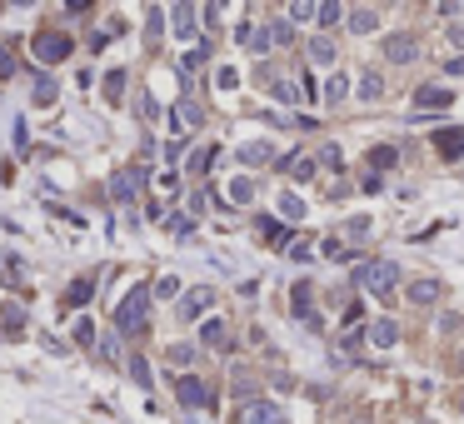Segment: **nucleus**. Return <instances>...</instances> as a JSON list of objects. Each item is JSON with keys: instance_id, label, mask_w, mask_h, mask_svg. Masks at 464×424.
Instances as JSON below:
<instances>
[{"instance_id": "17", "label": "nucleus", "mask_w": 464, "mask_h": 424, "mask_svg": "<svg viewBox=\"0 0 464 424\" xmlns=\"http://www.w3.org/2000/svg\"><path fill=\"white\" fill-rule=\"evenodd\" d=\"M310 60L330 65V60H334V40H330V35H314V40H310Z\"/></svg>"}, {"instance_id": "12", "label": "nucleus", "mask_w": 464, "mask_h": 424, "mask_svg": "<svg viewBox=\"0 0 464 424\" xmlns=\"http://www.w3.org/2000/svg\"><path fill=\"white\" fill-rule=\"evenodd\" d=\"M434 145H439V155L459 160V155H464V130H439V135H434Z\"/></svg>"}, {"instance_id": "30", "label": "nucleus", "mask_w": 464, "mask_h": 424, "mask_svg": "<svg viewBox=\"0 0 464 424\" xmlns=\"http://www.w3.org/2000/svg\"><path fill=\"white\" fill-rule=\"evenodd\" d=\"M190 359H195L190 345H170V365H190Z\"/></svg>"}, {"instance_id": "5", "label": "nucleus", "mask_w": 464, "mask_h": 424, "mask_svg": "<svg viewBox=\"0 0 464 424\" xmlns=\"http://www.w3.org/2000/svg\"><path fill=\"white\" fill-rule=\"evenodd\" d=\"M175 394H180V405H190V410H200V405H215V394H210V390H205V379H195V374L175 379Z\"/></svg>"}, {"instance_id": "19", "label": "nucleus", "mask_w": 464, "mask_h": 424, "mask_svg": "<svg viewBox=\"0 0 464 424\" xmlns=\"http://www.w3.org/2000/svg\"><path fill=\"white\" fill-rule=\"evenodd\" d=\"M120 95H125V70H110V75H105V100L120 105Z\"/></svg>"}, {"instance_id": "9", "label": "nucleus", "mask_w": 464, "mask_h": 424, "mask_svg": "<svg viewBox=\"0 0 464 424\" xmlns=\"http://www.w3.org/2000/svg\"><path fill=\"white\" fill-rule=\"evenodd\" d=\"M110 195L115 200H135L140 195V170H120V175L110 180Z\"/></svg>"}, {"instance_id": "37", "label": "nucleus", "mask_w": 464, "mask_h": 424, "mask_svg": "<svg viewBox=\"0 0 464 424\" xmlns=\"http://www.w3.org/2000/svg\"><path fill=\"white\" fill-rule=\"evenodd\" d=\"M370 235V220H350V240H365Z\"/></svg>"}, {"instance_id": "41", "label": "nucleus", "mask_w": 464, "mask_h": 424, "mask_svg": "<svg viewBox=\"0 0 464 424\" xmlns=\"http://www.w3.org/2000/svg\"><path fill=\"white\" fill-rule=\"evenodd\" d=\"M454 370H459V374H464V350H459V354H454Z\"/></svg>"}, {"instance_id": "4", "label": "nucleus", "mask_w": 464, "mask_h": 424, "mask_svg": "<svg viewBox=\"0 0 464 424\" xmlns=\"http://www.w3.org/2000/svg\"><path fill=\"white\" fill-rule=\"evenodd\" d=\"M414 55H419V46H414V35H405V30H394V35H385V60H390V65H410Z\"/></svg>"}, {"instance_id": "15", "label": "nucleus", "mask_w": 464, "mask_h": 424, "mask_svg": "<svg viewBox=\"0 0 464 424\" xmlns=\"http://www.w3.org/2000/svg\"><path fill=\"white\" fill-rule=\"evenodd\" d=\"M390 165H399V150L394 145H379V150H370V170L379 175V170H390Z\"/></svg>"}, {"instance_id": "20", "label": "nucleus", "mask_w": 464, "mask_h": 424, "mask_svg": "<svg viewBox=\"0 0 464 424\" xmlns=\"http://www.w3.org/2000/svg\"><path fill=\"white\" fill-rule=\"evenodd\" d=\"M225 334H230L225 320H205V330H200V339H205V345H215V350L225 345Z\"/></svg>"}, {"instance_id": "24", "label": "nucleus", "mask_w": 464, "mask_h": 424, "mask_svg": "<svg viewBox=\"0 0 464 424\" xmlns=\"http://www.w3.org/2000/svg\"><path fill=\"white\" fill-rule=\"evenodd\" d=\"M180 120H185V125H200V120H205V110H200L195 100H180Z\"/></svg>"}, {"instance_id": "18", "label": "nucleus", "mask_w": 464, "mask_h": 424, "mask_svg": "<svg viewBox=\"0 0 464 424\" xmlns=\"http://www.w3.org/2000/svg\"><path fill=\"white\" fill-rule=\"evenodd\" d=\"M345 95H350V80H345V75H330V80H325V100H330V105H340Z\"/></svg>"}, {"instance_id": "28", "label": "nucleus", "mask_w": 464, "mask_h": 424, "mask_svg": "<svg viewBox=\"0 0 464 424\" xmlns=\"http://www.w3.org/2000/svg\"><path fill=\"white\" fill-rule=\"evenodd\" d=\"M10 70H15V55H10L6 40H0V80H10Z\"/></svg>"}, {"instance_id": "25", "label": "nucleus", "mask_w": 464, "mask_h": 424, "mask_svg": "<svg viewBox=\"0 0 464 424\" xmlns=\"http://www.w3.org/2000/svg\"><path fill=\"white\" fill-rule=\"evenodd\" d=\"M285 165H290V175H300V180H310V175H314V160H310V155H300V160H285Z\"/></svg>"}, {"instance_id": "38", "label": "nucleus", "mask_w": 464, "mask_h": 424, "mask_svg": "<svg viewBox=\"0 0 464 424\" xmlns=\"http://www.w3.org/2000/svg\"><path fill=\"white\" fill-rule=\"evenodd\" d=\"M320 160H325V165H334V170H340V150H334V145H320Z\"/></svg>"}, {"instance_id": "11", "label": "nucleus", "mask_w": 464, "mask_h": 424, "mask_svg": "<svg viewBox=\"0 0 464 424\" xmlns=\"http://www.w3.org/2000/svg\"><path fill=\"white\" fill-rule=\"evenodd\" d=\"M394 339H399V325H394V320H374V325H370V345H379V350H390Z\"/></svg>"}, {"instance_id": "13", "label": "nucleus", "mask_w": 464, "mask_h": 424, "mask_svg": "<svg viewBox=\"0 0 464 424\" xmlns=\"http://www.w3.org/2000/svg\"><path fill=\"white\" fill-rule=\"evenodd\" d=\"M374 26H379V15H374L370 6H354V10H350V30H354V35H370Z\"/></svg>"}, {"instance_id": "7", "label": "nucleus", "mask_w": 464, "mask_h": 424, "mask_svg": "<svg viewBox=\"0 0 464 424\" xmlns=\"http://www.w3.org/2000/svg\"><path fill=\"white\" fill-rule=\"evenodd\" d=\"M245 424H285V414H280V405L255 399V405H245Z\"/></svg>"}, {"instance_id": "42", "label": "nucleus", "mask_w": 464, "mask_h": 424, "mask_svg": "<svg viewBox=\"0 0 464 424\" xmlns=\"http://www.w3.org/2000/svg\"><path fill=\"white\" fill-rule=\"evenodd\" d=\"M459 410H464V394H459Z\"/></svg>"}, {"instance_id": "6", "label": "nucleus", "mask_w": 464, "mask_h": 424, "mask_svg": "<svg viewBox=\"0 0 464 424\" xmlns=\"http://www.w3.org/2000/svg\"><path fill=\"white\" fill-rule=\"evenodd\" d=\"M205 305H210V285H195V290H190L185 300H180V320H200Z\"/></svg>"}, {"instance_id": "40", "label": "nucleus", "mask_w": 464, "mask_h": 424, "mask_svg": "<svg viewBox=\"0 0 464 424\" xmlns=\"http://www.w3.org/2000/svg\"><path fill=\"white\" fill-rule=\"evenodd\" d=\"M445 70H450V75H464V55H454V60H450Z\"/></svg>"}, {"instance_id": "16", "label": "nucleus", "mask_w": 464, "mask_h": 424, "mask_svg": "<svg viewBox=\"0 0 464 424\" xmlns=\"http://www.w3.org/2000/svg\"><path fill=\"white\" fill-rule=\"evenodd\" d=\"M170 20H175V35H185V40L195 35V26H190V20H195V6H175Z\"/></svg>"}, {"instance_id": "14", "label": "nucleus", "mask_w": 464, "mask_h": 424, "mask_svg": "<svg viewBox=\"0 0 464 424\" xmlns=\"http://www.w3.org/2000/svg\"><path fill=\"white\" fill-rule=\"evenodd\" d=\"M310 294H314V285H310V280H300V285H294V314H300V320H310V325H314V310H310Z\"/></svg>"}, {"instance_id": "35", "label": "nucleus", "mask_w": 464, "mask_h": 424, "mask_svg": "<svg viewBox=\"0 0 464 424\" xmlns=\"http://www.w3.org/2000/svg\"><path fill=\"white\" fill-rule=\"evenodd\" d=\"M165 225H170V230H175V235H190V230H195V225H190L185 215H170V220H165Z\"/></svg>"}, {"instance_id": "22", "label": "nucleus", "mask_w": 464, "mask_h": 424, "mask_svg": "<svg viewBox=\"0 0 464 424\" xmlns=\"http://www.w3.org/2000/svg\"><path fill=\"white\" fill-rule=\"evenodd\" d=\"M240 160L245 165H270V145H240Z\"/></svg>"}, {"instance_id": "29", "label": "nucleus", "mask_w": 464, "mask_h": 424, "mask_svg": "<svg viewBox=\"0 0 464 424\" xmlns=\"http://www.w3.org/2000/svg\"><path fill=\"white\" fill-rule=\"evenodd\" d=\"M130 374H135V385H150V365H145V359H140V354L130 359Z\"/></svg>"}, {"instance_id": "10", "label": "nucleus", "mask_w": 464, "mask_h": 424, "mask_svg": "<svg viewBox=\"0 0 464 424\" xmlns=\"http://www.w3.org/2000/svg\"><path fill=\"white\" fill-rule=\"evenodd\" d=\"M439 294H445V285H439V280H414V285H410V300H414V305H434Z\"/></svg>"}, {"instance_id": "21", "label": "nucleus", "mask_w": 464, "mask_h": 424, "mask_svg": "<svg viewBox=\"0 0 464 424\" xmlns=\"http://www.w3.org/2000/svg\"><path fill=\"white\" fill-rule=\"evenodd\" d=\"M230 200H235V205H250V200H255V185H250L245 175H240V180H230Z\"/></svg>"}, {"instance_id": "36", "label": "nucleus", "mask_w": 464, "mask_h": 424, "mask_svg": "<svg viewBox=\"0 0 464 424\" xmlns=\"http://www.w3.org/2000/svg\"><path fill=\"white\" fill-rule=\"evenodd\" d=\"M360 95H365V100L379 95V80H374V75H360Z\"/></svg>"}, {"instance_id": "27", "label": "nucleus", "mask_w": 464, "mask_h": 424, "mask_svg": "<svg viewBox=\"0 0 464 424\" xmlns=\"http://www.w3.org/2000/svg\"><path fill=\"white\" fill-rule=\"evenodd\" d=\"M90 290H95V280H75V285H70V305H80V300H90Z\"/></svg>"}, {"instance_id": "23", "label": "nucleus", "mask_w": 464, "mask_h": 424, "mask_svg": "<svg viewBox=\"0 0 464 424\" xmlns=\"http://www.w3.org/2000/svg\"><path fill=\"white\" fill-rule=\"evenodd\" d=\"M55 100V80L50 75H35V105H50Z\"/></svg>"}, {"instance_id": "26", "label": "nucleus", "mask_w": 464, "mask_h": 424, "mask_svg": "<svg viewBox=\"0 0 464 424\" xmlns=\"http://www.w3.org/2000/svg\"><path fill=\"white\" fill-rule=\"evenodd\" d=\"M280 210H285L290 220H300V215H305V200H300V195H285V200H280Z\"/></svg>"}, {"instance_id": "31", "label": "nucleus", "mask_w": 464, "mask_h": 424, "mask_svg": "<svg viewBox=\"0 0 464 424\" xmlns=\"http://www.w3.org/2000/svg\"><path fill=\"white\" fill-rule=\"evenodd\" d=\"M350 10L345 6H320V20H325V26H334V20H345Z\"/></svg>"}, {"instance_id": "1", "label": "nucleus", "mask_w": 464, "mask_h": 424, "mask_svg": "<svg viewBox=\"0 0 464 424\" xmlns=\"http://www.w3.org/2000/svg\"><path fill=\"white\" fill-rule=\"evenodd\" d=\"M360 285H365L370 294H379V300H390L394 285H399V265H390V260H379V265H360Z\"/></svg>"}, {"instance_id": "34", "label": "nucleus", "mask_w": 464, "mask_h": 424, "mask_svg": "<svg viewBox=\"0 0 464 424\" xmlns=\"http://www.w3.org/2000/svg\"><path fill=\"white\" fill-rule=\"evenodd\" d=\"M20 325H26V314H20V310H6V330L20 334Z\"/></svg>"}, {"instance_id": "39", "label": "nucleus", "mask_w": 464, "mask_h": 424, "mask_svg": "<svg viewBox=\"0 0 464 424\" xmlns=\"http://www.w3.org/2000/svg\"><path fill=\"white\" fill-rule=\"evenodd\" d=\"M450 46H464V26H450Z\"/></svg>"}, {"instance_id": "3", "label": "nucleus", "mask_w": 464, "mask_h": 424, "mask_svg": "<svg viewBox=\"0 0 464 424\" xmlns=\"http://www.w3.org/2000/svg\"><path fill=\"white\" fill-rule=\"evenodd\" d=\"M70 55V35H60V30H40L35 35V60L40 65H55V60H65Z\"/></svg>"}, {"instance_id": "32", "label": "nucleus", "mask_w": 464, "mask_h": 424, "mask_svg": "<svg viewBox=\"0 0 464 424\" xmlns=\"http://www.w3.org/2000/svg\"><path fill=\"white\" fill-rule=\"evenodd\" d=\"M75 339H80V345H90V339H95V325H90V320H75Z\"/></svg>"}, {"instance_id": "33", "label": "nucleus", "mask_w": 464, "mask_h": 424, "mask_svg": "<svg viewBox=\"0 0 464 424\" xmlns=\"http://www.w3.org/2000/svg\"><path fill=\"white\" fill-rule=\"evenodd\" d=\"M270 40H275V46H285V40H290V26H285V20H275V26H270Z\"/></svg>"}, {"instance_id": "2", "label": "nucleus", "mask_w": 464, "mask_h": 424, "mask_svg": "<svg viewBox=\"0 0 464 424\" xmlns=\"http://www.w3.org/2000/svg\"><path fill=\"white\" fill-rule=\"evenodd\" d=\"M145 305H150V290H145V285H135V290L120 300V310H115V325H120V330H140V320H145Z\"/></svg>"}, {"instance_id": "8", "label": "nucleus", "mask_w": 464, "mask_h": 424, "mask_svg": "<svg viewBox=\"0 0 464 424\" xmlns=\"http://www.w3.org/2000/svg\"><path fill=\"white\" fill-rule=\"evenodd\" d=\"M414 105H425V110H439V105H454V95L445 85H419L414 90Z\"/></svg>"}]
</instances>
